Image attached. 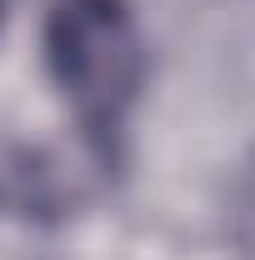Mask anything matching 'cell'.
<instances>
[{"mask_svg":"<svg viewBox=\"0 0 255 260\" xmlns=\"http://www.w3.org/2000/svg\"><path fill=\"white\" fill-rule=\"evenodd\" d=\"M0 20H5V0H0Z\"/></svg>","mask_w":255,"mask_h":260,"instance_id":"2","label":"cell"},{"mask_svg":"<svg viewBox=\"0 0 255 260\" xmlns=\"http://www.w3.org/2000/svg\"><path fill=\"white\" fill-rule=\"evenodd\" d=\"M45 65L100 160H120L130 105L145 85V40L125 0H55L45 15Z\"/></svg>","mask_w":255,"mask_h":260,"instance_id":"1","label":"cell"}]
</instances>
